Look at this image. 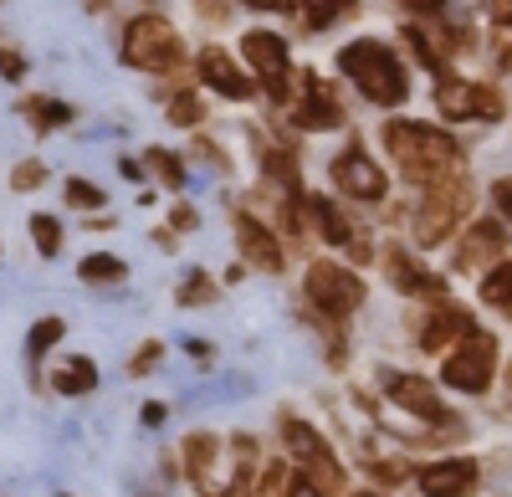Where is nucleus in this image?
<instances>
[{"instance_id": "nucleus-1", "label": "nucleus", "mask_w": 512, "mask_h": 497, "mask_svg": "<svg viewBox=\"0 0 512 497\" xmlns=\"http://www.w3.org/2000/svg\"><path fill=\"white\" fill-rule=\"evenodd\" d=\"M384 149H390L395 164L410 180H420V185H436V180L461 170V144L446 129H431V123L395 118L390 129H384Z\"/></svg>"}, {"instance_id": "nucleus-2", "label": "nucleus", "mask_w": 512, "mask_h": 497, "mask_svg": "<svg viewBox=\"0 0 512 497\" xmlns=\"http://www.w3.org/2000/svg\"><path fill=\"white\" fill-rule=\"evenodd\" d=\"M338 72H344L354 88L369 98V103H379V108H400L405 98H410V77H405V67H400V57L384 47V41H349L344 52H338Z\"/></svg>"}, {"instance_id": "nucleus-3", "label": "nucleus", "mask_w": 512, "mask_h": 497, "mask_svg": "<svg viewBox=\"0 0 512 497\" xmlns=\"http://www.w3.org/2000/svg\"><path fill=\"white\" fill-rule=\"evenodd\" d=\"M466 211H472V180L456 170V175H446V180H436L431 190H425L420 211H415V241L420 246H441L461 226Z\"/></svg>"}, {"instance_id": "nucleus-4", "label": "nucleus", "mask_w": 512, "mask_h": 497, "mask_svg": "<svg viewBox=\"0 0 512 497\" xmlns=\"http://www.w3.org/2000/svg\"><path fill=\"white\" fill-rule=\"evenodd\" d=\"M123 62L139 67V72H169V67L185 62V36L164 16H139L123 31Z\"/></svg>"}, {"instance_id": "nucleus-5", "label": "nucleus", "mask_w": 512, "mask_h": 497, "mask_svg": "<svg viewBox=\"0 0 512 497\" xmlns=\"http://www.w3.org/2000/svg\"><path fill=\"white\" fill-rule=\"evenodd\" d=\"M282 441H287V451H292V467H297V477H308L323 497H338L344 492V467H338V457H333V446L308 426V421H292V416H282Z\"/></svg>"}, {"instance_id": "nucleus-6", "label": "nucleus", "mask_w": 512, "mask_h": 497, "mask_svg": "<svg viewBox=\"0 0 512 497\" xmlns=\"http://www.w3.org/2000/svg\"><path fill=\"white\" fill-rule=\"evenodd\" d=\"M497 375V339L482 334V328H472L466 339H456V349L446 354V369H441V380L461 395H482Z\"/></svg>"}, {"instance_id": "nucleus-7", "label": "nucleus", "mask_w": 512, "mask_h": 497, "mask_svg": "<svg viewBox=\"0 0 512 497\" xmlns=\"http://www.w3.org/2000/svg\"><path fill=\"white\" fill-rule=\"evenodd\" d=\"M303 293L318 313L328 318H349L359 303H364V282L349 272V267H338V262H313L308 267V282H303Z\"/></svg>"}, {"instance_id": "nucleus-8", "label": "nucleus", "mask_w": 512, "mask_h": 497, "mask_svg": "<svg viewBox=\"0 0 512 497\" xmlns=\"http://www.w3.org/2000/svg\"><path fill=\"white\" fill-rule=\"evenodd\" d=\"M436 108L446 118H502V93L487 82H461V77H441L436 88Z\"/></svg>"}, {"instance_id": "nucleus-9", "label": "nucleus", "mask_w": 512, "mask_h": 497, "mask_svg": "<svg viewBox=\"0 0 512 497\" xmlns=\"http://www.w3.org/2000/svg\"><path fill=\"white\" fill-rule=\"evenodd\" d=\"M384 395H390L395 405H405L410 416L431 421V426H446V421H451V410H446V400L436 395V385L420 380V375H405V369H384Z\"/></svg>"}, {"instance_id": "nucleus-10", "label": "nucleus", "mask_w": 512, "mask_h": 497, "mask_svg": "<svg viewBox=\"0 0 512 497\" xmlns=\"http://www.w3.org/2000/svg\"><path fill=\"white\" fill-rule=\"evenodd\" d=\"M241 52H246L251 72L267 82V93L282 103L287 98V41L277 31H246L241 36Z\"/></svg>"}, {"instance_id": "nucleus-11", "label": "nucleus", "mask_w": 512, "mask_h": 497, "mask_svg": "<svg viewBox=\"0 0 512 497\" xmlns=\"http://www.w3.org/2000/svg\"><path fill=\"white\" fill-rule=\"evenodd\" d=\"M328 170H333V185L344 190V195H354V200H379V195H384V170H379V164H374L359 144H349L344 154L328 164Z\"/></svg>"}, {"instance_id": "nucleus-12", "label": "nucleus", "mask_w": 512, "mask_h": 497, "mask_svg": "<svg viewBox=\"0 0 512 497\" xmlns=\"http://www.w3.org/2000/svg\"><path fill=\"white\" fill-rule=\"evenodd\" d=\"M415 482H420L425 497H466L477 487V462L472 457H441L431 467H420Z\"/></svg>"}, {"instance_id": "nucleus-13", "label": "nucleus", "mask_w": 512, "mask_h": 497, "mask_svg": "<svg viewBox=\"0 0 512 497\" xmlns=\"http://www.w3.org/2000/svg\"><path fill=\"white\" fill-rule=\"evenodd\" d=\"M502 252H507V231H502V221H477L472 231L461 236V246H456V267H461V272H477V267L507 262Z\"/></svg>"}, {"instance_id": "nucleus-14", "label": "nucleus", "mask_w": 512, "mask_h": 497, "mask_svg": "<svg viewBox=\"0 0 512 497\" xmlns=\"http://www.w3.org/2000/svg\"><path fill=\"white\" fill-rule=\"evenodd\" d=\"M384 267H390V282L400 287V293H410V298H431V303H441L446 308V282L441 277H431L410 252H400V246H390V257H384Z\"/></svg>"}, {"instance_id": "nucleus-15", "label": "nucleus", "mask_w": 512, "mask_h": 497, "mask_svg": "<svg viewBox=\"0 0 512 497\" xmlns=\"http://www.w3.org/2000/svg\"><path fill=\"white\" fill-rule=\"evenodd\" d=\"M200 77H205L221 98H231V103H246V98L256 93V88H251V77H246L221 47H205V52H200Z\"/></svg>"}, {"instance_id": "nucleus-16", "label": "nucleus", "mask_w": 512, "mask_h": 497, "mask_svg": "<svg viewBox=\"0 0 512 497\" xmlns=\"http://www.w3.org/2000/svg\"><path fill=\"white\" fill-rule=\"evenodd\" d=\"M344 108L333 103V93L323 88L318 72H303V103H297V129H338Z\"/></svg>"}, {"instance_id": "nucleus-17", "label": "nucleus", "mask_w": 512, "mask_h": 497, "mask_svg": "<svg viewBox=\"0 0 512 497\" xmlns=\"http://www.w3.org/2000/svg\"><path fill=\"white\" fill-rule=\"evenodd\" d=\"M236 246H241V257H246L251 267H262V272H282V246H277V236H272L262 221H251L246 211L236 216Z\"/></svg>"}, {"instance_id": "nucleus-18", "label": "nucleus", "mask_w": 512, "mask_h": 497, "mask_svg": "<svg viewBox=\"0 0 512 497\" xmlns=\"http://www.w3.org/2000/svg\"><path fill=\"white\" fill-rule=\"evenodd\" d=\"M180 457H185L190 482H195L205 497L216 492V477H210V472H216V462H221V441H216V436H210V431H190L185 446H180Z\"/></svg>"}, {"instance_id": "nucleus-19", "label": "nucleus", "mask_w": 512, "mask_h": 497, "mask_svg": "<svg viewBox=\"0 0 512 497\" xmlns=\"http://www.w3.org/2000/svg\"><path fill=\"white\" fill-rule=\"evenodd\" d=\"M472 328H477V323L466 318V313H456V308H441L431 323L420 328V349H431V354H436V349H446L451 339H466Z\"/></svg>"}, {"instance_id": "nucleus-20", "label": "nucleus", "mask_w": 512, "mask_h": 497, "mask_svg": "<svg viewBox=\"0 0 512 497\" xmlns=\"http://www.w3.org/2000/svg\"><path fill=\"white\" fill-rule=\"evenodd\" d=\"M308 216H313V226L323 231V241H328V246H349V241H354V226H349V216L338 211L333 200L313 195V200H308Z\"/></svg>"}, {"instance_id": "nucleus-21", "label": "nucleus", "mask_w": 512, "mask_h": 497, "mask_svg": "<svg viewBox=\"0 0 512 497\" xmlns=\"http://www.w3.org/2000/svg\"><path fill=\"white\" fill-rule=\"evenodd\" d=\"M482 303L497 308L502 318H512V257L497 262V267L487 272V282H482Z\"/></svg>"}, {"instance_id": "nucleus-22", "label": "nucleus", "mask_w": 512, "mask_h": 497, "mask_svg": "<svg viewBox=\"0 0 512 497\" xmlns=\"http://www.w3.org/2000/svg\"><path fill=\"white\" fill-rule=\"evenodd\" d=\"M62 395H88L93 385H98V364L93 359H67L62 369H57V380H52Z\"/></svg>"}, {"instance_id": "nucleus-23", "label": "nucleus", "mask_w": 512, "mask_h": 497, "mask_svg": "<svg viewBox=\"0 0 512 497\" xmlns=\"http://www.w3.org/2000/svg\"><path fill=\"white\" fill-rule=\"evenodd\" d=\"M21 113L36 123V134H52V129H62V123H72V108L67 103H52V98H26Z\"/></svg>"}, {"instance_id": "nucleus-24", "label": "nucleus", "mask_w": 512, "mask_h": 497, "mask_svg": "<svg viewBox=\"0 0 512 497\" xmlns=\"http://www.w3.org/2000/svg\"><path fill=\"white\" fill-rule=\"evenodd\" d=\"M77 277H82V282H123V277H128V267H123L118 257H103V252H93V257H82Z\"/></svg>"}, {"instance_id": "nucleus-25", "label": "nucleus", "mask_w": 512, "mask_h": 497, "mask_svg": "<svg viewBox=\"0 0 512 497\" xmlns=\"http://www.w3.org/2000/svg\"><path fill=\"white\" fill-rule=\"evenodd\" d=\"M267 175H272L282 190H292V195L303 190V180H297V164H292V154H287V149H267Z\"/></svg>"}, {"instance_id": "nucleus-26", "label": "nucleus", "mask_w": 512, "mask_h": 497, "mask_svg": "<svg viewBox=\"0 0 512 497\" xmlns=\"http://www.w3.org/2000/svg\"><path fill=\"white\" fill-rule=\"evenodd\" d=\"M144 164H154L164 185H175V190L185 185V159H180V154H169V149H149V154H144Z\"/></svg>"}, {"instance_id": "nucleus-27", "label": "nucleus", "mask_w": 512, "mask_h": 497, "mask_svg": "<svg viewBox=\"0 0 512 497\" xmlns=\"http://www.w3.org/2000/svg\"><path fill=\"white\" fill-rule=\"evenodd\" d=\"M31 241H36V252L41 257H57V246H62V226L52 216H31Z\"/></svg>"}, {"instance_id": "nucleus-28", "label": "nucleus", "mask_w": 512, "mask_h": 497, "mask_svg": "<svg viewBox=\"0 0 512 497\" xmlns=\"http://www.w3.org/2000/svg\"><path fill=\"white\" fill-rule=\"evenodd\" d=\"M62 334H67V328H62V318H41V323L31 328V344H26V349H31V359H41V354H47V349H52Z\"/></svg>"}, {"instance_id": "nucleus-29", "label": "nucleus", "mask_w": 512, "mask_h": 497, "mask_svg": "<svg viewBox=\"0 0 512 497\" xmlns=\"http://www.w3.org/2000/svg\"><path fill=\"white\" fill-rule=\"evenodd\" d=\"M200 98L195 93H180L175 103H169V123H175V129H195V123H200Z\"/></svg>"}, {"instance_id": "nucleus-30", "label": "nucleus", "mask_w": 512, "mask_h": 497, "mask_svg": "<svg viewBox=\"0 0 512 497\" xmlns=\"http://www.w3.org/2000/svg\"><path fill=\"white\" fill-rule=\"evenodd\" d=\"M210 298H216V282H210L205 272H195V277L185 282V293H180L185 308H200V303H210Z\"/></svg>"}, {"instance_id": "nucleus-31", "label": "nucleus", "mask_w": 512, "mask_h": 497, "mask_svg": "<svg viewBox=\"0 0 512 497\" xmlns=\"http://www.w3.org/2000/svg\"><path fill=\"white\" fill-rule=\"evenodd\" d=\"M67 205H82V211H98V205H103V190H98V185H88V180H72V185H67Z\"/></svg>"}, {"instance_id": "nucleus-32", "label": "nucleus", "mask_w": 512, "mask_h": 497, "mask_svg": "<svg viewBox=\"0 0 512 497\" xmlns=\"http://www.w3.org/2000/svg\"><path fill=\"white\" fill-rule=\"evenodd\" d=\"M159 359H164V344H159V339H149L134 359H128V375H134V380H139V375H149V369H154Z\"/></svg>"}, {"instance_id": "nucleus-33", "label": "nucleus", "mask_w": 512, "mask_h": 497, "mask_svg": "<svg viewBox=\"0 0 512 497\" xmlns=\"http://www.w3.org/2000/svg\"><path fill=\"white\" fill-rule=\"evenodd\" d=\"M41 180H47V164H41V159H26L21 170L11 175V185H16V190H36Z\"/></svg>"}, {"instance_id": "nucleus-34", "label": "nucleus", "mask_w": 512, "mask_h": 497, "mask_svg": "<svg viewBox=\"0 0 512 497\" xmlns=\"http://www.w3.org/2000/svg\"><path fill=\"white\" fill-rule=\"evenodd\" d=\"M338 11H344L338 0H303V16H308V26H328Z\"/></svg>"}, {"instance_id": "nucleus-35", "label": "nucleus", "mask_w": 512, "mask_h": 497, "mask_svg": "<svg viewBox=\"0 0 512 497\" xmlns=\"http://www.w3.org/2000/svg\"><path fill=\"white\" fill-rule=\"evenodd\" d=\"M369 472H374V482H390V487L410 477V472H405V462H369Z\"/></svg>"}, {"instance_id": "nucleus-36", "label": "nucleus", "mask_w": 512, "mask_h": 497, "mask_svg": "<svg viewBox=\"0 0 512 497\" xmlns=\"http://www.w3.org/2000/svg\"><path fill=\"white\" fill-rule=\"evenodd\" d=\"M26 72V57L11 52V47H0V77H21Z\"/></svg>"}, {"instance_id": "nucleus-37", "label": "nucleus", "mask_w": 512, "mask_h": 497, "mask_svg": "<svg viewBox=\"0 0 512 497\" xmlns=\"http://www.w3.org/2000/svg\"><path fill=\"white\" fill-rule=\"evenodd\" d=\"M492 200H497L502 221H512V180H497V185H492Z\"/></svg>"}, {"instance_id": "nucleus-38", "label": "nucleus", "mask_w": 512, "mask_h": 497, "mask_svg": "<svg viewBox=\"0 0 512 497\" xmlns=\"http://www.w3.org/2000/svg\"><path fill=\"white\" fill-rule=\"evenodd\" d=\"M482 11H487L497 26H512V0H482Z\"/></svg>"}, {"instance_id": "nucleus-39", "label": "nucleus", "mask_w": 512, "mask_h": 497, "mask_svg": "<svg viewBox=\"0 0 512 497\" xmlns=\"http://www.w3.org/2000/svg\"><path fill=\"white\" fill-rule=\"evenodd\" d=\"M159 421H164V405L149 400V405H144V426H159Z\"/></svg>"}, {"instance_id": "nucleus-40", "label": "nucleus", "mask_w": 512, "mask_h": 497, "mask_svg": "<svg viewBox=\"0 0 512 497\" xmlns=\"http://www.w3.org/2000/svg\"><path fill=\"white\" fill-rule=\"evenodd\" d=\"M246 6H256V11H292L287 0H246Z\"/></svg>"}, {"instance_id": "nucleus-41", "label": "nucleus", "mask_w": 512, "mask_h": 497, "mask_svg": "<svg viewBox=\"0 0 512 497\" xmlns=\"http://www.w3.org/2000/svg\"><path fill=\"white\" fill-rule=\"evenodd\" d=\"M497 52H502V57H512V26H502V31H497Z\"/></svg>"}, {"instance_id": "nucleus-42", "label": "nucleus", "mask_w": 512, "mask_h": 497, "mask_svg": "<svg viewBox=\"0 0 512 497\" xmlns=\"http://www.w3.org/2000/svg\"><path fill=\"white\" fill-rule=\"evenodd\" d=\"M405 6H410V11H441L446 0H405Z\"/></svg>"}, {"instance_id": "nucleus-43", "label": "nucleus", "mask_w": 512, "mask_h": 497, "mask_svg": "<svg viewBox=\"0 0 512 497\" xmlns=\"http://www.w3.org/2000/svg\"><path fill=\"white\" fill-rule=\"evenodd\" d=\"M175 226H180V231H190V226H195V211H190V205H180V216H175Z\"/></svg>"}, {"instance_id": "nucleus-44", "label": "nucleus", "mask_w": 512, "mask_h": 497, "mask_svg": "<svg viewBox=\"0 0 512 497\" xmlns=\"http://www.w3.org/2000/svg\"><path fill=\"white\" fill-rule=\"evenodd\" d=\"M103 6H113V0H88V11H103Z\"/></svg>"}, {"instance_id": "nucleus-45", "label": "nucleus", "mask_w": 512, "mask_h": 497, "mask_svg": "<svg viewBox=\"0 0 512 497\" xmlns=\"http://www.w3.org/2000/svg\"><path fill=\"white\" fill-rule=\"evenodd\" d=\"M354 497H379V492H354Z\"/></svg>"}, {"instance_id": "nucleus-46", "label": "nucleus", "mask_w": 512, "mask_h": 497, "mask_svg": "<svg viewBox=\"0 0 512 497\" xmlns=\"http://www.w3.org/2000/svg\"><path fill=\"white\" fill-rule=\"evenodd\" d=\"M338 6H344V11H349V6H354V0H338Z\"/></svg>"}, {"instance_id": "nucleus-47", "label": "nucleus", "mask_w": 512, "mask_h": 497, "mask_svg": "<svg viewBox=\"0 0 512 497\" xmlns=\"http://www.w3.org/2000/svg\"><path fill=\"white\" fill-rule=\"evenodd\" d=\"M507 380H512V375H507Z\"/></svg>"}]
</instances>
